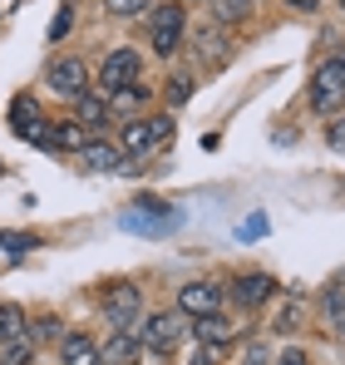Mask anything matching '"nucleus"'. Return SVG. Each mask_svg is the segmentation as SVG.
<instances>
[{
  "label": "nucleus",
  "mask_w": 345,
  "mask_h": 365,
  "mask_svg": "<svg viewBox=\"0 0 345 365\" xmlns=\"http://www.w3.org/2000/svg\"><path fill=\"white\" fill-rule=\"evenodd\" d=\"M104 321H109L114 331H133V336H138V326H143V297H138L133 282H114V287L104 292Z\"/></svg>",
  "instance_id": "f257e3e1"
},
{
  "label": "nucleus",
  "mask_w": 345,
  "mask_h": 365,
  "mask_svg": "<svg viewBox=\"0 0 345 365\" xmlns=\"http://www.w3.org/2000/svg\"><path fill=\"white\" fill-rule=\"evenodd\" d=\"M182 222V212L168 207V202H158V197H143V202H133V212H123V227L128 232H172Z\"/></svg>",
  "instance_id": "f03ea898"
},
{
  "label": "nucleus",
  "mask_w": 345,
  "mask_h": 365,
  "mask_svg": "<svg viewBox=\"0 0 345 365\" xmlns=\"http://www.w3.org/2000/svg\"><path fill=\"white\" fill-rule=\"evenodd\" d=\"M138 341H143L148 356H172L177 341H182V321H177L172 311H158V316H148V321L138 326Z\"/></svg>",
  "instance_id": "7ed1b4c3"
},
{
  "label": "nucleus",
  "mask_w": 345,
  "mask_h": 365,
  "mask_svg": "<svg viewBox=\"0 0 345 365\" xmlns=\"http://www.w3.org/2000/svg\"><path fill=\"white\" fill-rule=\"evenodd\" d=\"M138 74H143V60H138V50H109V60L99 64V84L118 94V89H128V84H138Z\"/></svg>",
  "instance_id": "20e7f679"
},
{
  "label": "nucleus",
  "mask_w": 345,
  "mask_h": 365,
  "mask_svg": "<svg viewBox=\"0 0 345 365\" xmlns=\"http://www.w3.org/2000/svg\"><path fill=\"white\" fill-rule=\"evenodd\" d=\"M341 104H345V74H341V64L331 60V64H321L316 79H311V109L316 114H331Z\"/></svg>",
  "instance_id": "39448f33"
},
{
  "label": "nucleus",
  "mask_w": 345,
  "mask_h": 365,
  "mask_svg": "<svg viewBox=\"0 0 345 365\" xmlns=\"http://www.w3.org/2000/svg\"><path fill=\"white\" fill-rule=\"evenodd\" d=\"M182 30H187V10L182 5H158L153 10V50L158 55H172L182 45Z\"/></svg>",
  "instance_id": "423d86ee"
},
{
  "label": "nucleus",
  "mask_w": 345,
  "mask_h": 365,
  "mask_svg": "<svg viewBox=\"0 0 345 365\" xmlns=\"http://www.w3.org/2000/svg\"><path fill=\"white\" fill-rule=\"evenodd\" d=\"M217 306H222V287H212V282H187L182 292H177V311L182 316H217Z\"/></svg>",
  "instance_id": "0eeeda50"
},
{
  "label": "nucleus",
  "mask_w": 345,
  "mask_h": 365,
  "mask_svg": "<svg viewBox=\"0 0 345 365\" xmlns=\"http://www.w3.org/2000/svg\"><path fill=\"white\" fill-rule=\"evenodd\" d=\"M232 297H237V306L257 311V306H267L272 297H277V282H272L267 272H242V277L232 282Z\"/></svg>",
  "instance_id": "6e6552de"
},
{
  "label": "nucleus",
  "mask_w": 345,
  "mask_h": 365,
  "mask_svg": "<svg viewBox=\"0 0 345 365\" xmlns=\"http://www.w3.org/2000/svg\"><path fill=\"white\" fill-rule=\"evenodd\" d=\"M40 148H64V153H84L89 148V128L79 119H69V123H45V133L35 138Z\"/></svg>",
  "instance_id": "1a4fd4ad"
},
{
  "label": "nucleus",
  "mask_w": 345,
  "mask_h": 365,
  "mask_svg": "<svg viewBox=\"0 0 345 365\" xmlns=\"http://www.w3.org/2000/svg\"><path fill=\"white\" fill-rule=\"evenodd\" d=\"M138 356H143V341L133 331H114L99 346V365H138Z\"/></svg>",
  "instance_id": "9d476101"
},
{
  "label": "nucleus",
  "mask_w": 345,
  "mask_h": 365,
  "mask_svg": "<svg viewBox=\"0 0 345 365\" xmlns=\"http://www.w3.org/2000/svg\"><path fill=\"white\" fill-rule=\"evenodd\" d=\"M84 84H89V69H84L79 60H59L55 69H50V89L64 94V99H79V94H84Z\"/></svg>",
  "instance_id": "9b49d317"
},
{
  "label": "nucleus",
  "mask_w": 345,
  "mask_h": 365,
  "mask_svg": "<svg viewBox=\"0 0 345 365\" xmlns=\"http://www.w3.org/2000/svg\"><path fill=\"white\" fill-rule=\"evenodd\" d=\"M10 128H15L20 138H30V143H35V138L45 133V119H40V104H35L30 94H20V99L10 104Z\"/></svg>",
  "instance_id": "f8f14e48"
},
{
  "label": "nucleus",
  "mask_w": 345,
  "mask_h": 365,
  "mask_svg": "<svg viewBox=\"0 0 345 365\" xmlns=\"http://www.w3.org/2000/svg\"><path fill=\"white\" fill-rule=\"evenodd\" d=\"M59 365H99V346H94V336L69 331L64 346H59Z\"/></svg>",
  "instance_id": "ddd939ff"
},
{
  "label": "nucleus",
  "mask_w": 345,
  "mask_h": 365,
  "mask_svg": "<svg viewBox=\"0 0 345 365\" xmlns=\"http://www.w3.org/2000/svg\"><path fill=\"white\" fill-rule=\"evenodd\" d=\"M84 163L94 168V173H123V153H118L114 143H104V138H89V148H84Z\"/></svg>",
  "instance_id": "4468645a"
},
{
  "label": "nucleus",
  "mask_w": 345,
  "mask_h": 365,
  "mask_svg": "<svg viewBox=\"0 0 345 365\" xmlns=\"http://www.w3.org/2000/svg\"><path fill=\"white\" fill-rule=\"evenodd\" d=\"M192 331H197L202 346H227V341H237V321L232 316H202Z\"/></svg>",
  "instance_id": "2eb2a0df"
},
{
  "label": "nucleus",
  "mask_w": 345,
  "mask_h": 365,
  "mask_svg": "<svg viewBox=\"0 0 345 365\" xmlns=\"http://www.w3.org/2000/svg\"><path fill=\"white\" fill-rule=\"evenodd\" d=\"M74 114H79L84 128H89V123L99 128V123H109V99H99V94H79V99H74Z\"/></svg>",
  "instance_id": "dca6fc26"
},
{
  "label": "nucleus",
  "mask_w": 345,
  "mask_h": 365,
  "mask_svg": "<svg viewBox=\"0 0 345 365\" xmlns=\"http://www.w3.org/2000/svg\"><path fill=\"white\" fill-rule=\"evenodd\" d=\"M192 45H197V55H202V60H222V55L232 50V45H227V35H222L217 25L197 30V35H192Z\"/></svg>",
  "instance_id": "f3484780"
},
{
  "label": "nucleus",
  "mask_w": 345,
  "mask_h": 365,
  "mask_svg": "<svg viewBox=\"0 0 345 365\" xmlns=\"http://www.w3.org/2000/svg\"><path fill=\"white\" fill-rule=\"evenodd\" d=\"M252 10H257V0H212L217 25H237V20H247Z\"/></svg>",
  "instance_id": "a211bd4d"
},
{
  "label": "nucleus",
  "mask_w": 345,
  "mask_h": 365,
  "mask_svg": "<svg viewBox=\"0 0 345 365\" xmlns=\"http://www.w3.org/2000/svg\"><path fill=\"white\" fill-rule=\"evenodd\" d=\"M123 148H128L133 158L153 148V133H148V119H138V123H128V128H123Z\"/></svg>",
  "instance_id": "6ab92c4d"
},
{
  "label": "nucleus",
  "mask_w": 345,
  "mask_h": 365,
  "mask_svg": "<svg viewBox=\"0 0 345 365\" xmlns=\"http://www.w3.org/2000/svg\"><path fill=\"white\" fill-rule=\"evenodd\" d=\"M25 331V311L20 306H0V341H20Z\"/></svg>",
  "instance_id": "aec40b11"
},
{
  "label": "nucleus",
  "mask_w": 345,
  "mask_h": 365,
  "mask_svg": "<svg viewBox=\"0 0 345 365\" xmlns=\"http://www.w3.org/2000/svg\"><path fill=\"white\" fill-rule=\"evenodd\" d=\"M143 99H148V89H143V84H128V89H118L114 99H109V109H118V114H133Z\"/></svg>",
  "instance_id": "412c9836"
},
{
  "label": "nucleus",
  "mask_w": 345,
  "mask_h": 365,
  "mask_svg": "<svg viewBox=\"0 0 345 365\" xmlns=\"http://www.w3.org/2000/svg\"><path fill=\"white\" fill-rule=\"evenodd\" d=\"M0 247H5L10 257H25V252L40 247V237H35V232H0Z\"/></svg>",
  "instance_id": "4be33fe9"
},
{
  "label": "nucleus",
  "mask_w": 345,
  "mask_h": 365,
  "mask_svg": "<svg viewBox=\"0 0 345 365\" xmlns=\"http://www.w3.org/2000/svg\"><path fill=\"white\" fill-rule=\"evenodd\" d=\"M30 356H35L30 341H5L0 346V365H30Z\"/></svg>",
  "instance_id": "5701e85b"
},
{
  "label": "nucleus",
  "mask_w": 345,
  "mask_h": 365,
  "mask_svg": "<svg viewBox=\"0 0 345 365\" xmlns=\"http://www.w3.org/2000/svg\"><path fill=\"white\" fill-rule=\"evenodd\" d=\"M321 311H326V321L336 326V336H345V297L341 292H331V297L321 302Z\"/></svg>",
  "instance_id": "b1692460"
},
{
  "label": "nucleus",
  "mask_w": 345,
  "mask_h": 365,
  "mask_svg": "<svg viewBox=\"0 0 345 365\" xmlns=\"http://www.w3.org/2000/svg\"><path fill=\"white\" fill-rule=\"evenodd\" d=\"M163 94H168L172 109H177V104H187V99H192V79H187V74H177V79H168V84H163Z\"/></svg>",
  "instance_id": "393cba45"
},
{
  "label": "nucleus",
  "mask_w": 345,
  "mask_h": 365,
  "mask_svg": "<svg viewBox=\"0 0 345 365\" xmlns=\"http://www.w3.org/2000/svg\"><path fill=\"white\" fill-rule=\"evenodd\" d=\"M153 0H104V10L109 15H118V20H128V15H143Z\"/></svg>",
  "instance_id": "a878e982"
},
{
  "label": "nucleus",
  "mask_w": 345,
  "mask_h": 365,
  "mask_svg": "<svg viewBox=\"0 0 345 365\" xmlns=\"http://www.w3.org/2000/svg\"><path fill=\"white\" fill-rule=\"evenodd\" d=\"M148 133H153V148H163L172 138V114H158V119H148Z\"/></svg>",
  "instance_id": "bb28decb"
},
{
  "label": "nucleus",
  "mask_w": 345,
  "mask_h": 365,
  "mask_svg": "<svg viewBox=\"0 0 345 365\" xmlns=\"http://www.w3.org/2000/svg\"><path fill=\"white\" fill-rule=\"evenodd\" d=\"M326 143H331V153H345V114H341V119H331V128H326Z\"/></svg>",
  "instance_id": "cd10ccee"
},
{
  "label": "nucleus",
  "mask_w": 345,
  "mask_h": 365,
  "mask_svg": "<svg viewBox=\"0 0 345 365\" xmlns=\"http://www.w3.org/2000/svg\"><path fill=\"white\" fill-rule=\"evenodd\" d=\"M69 25H74V15H69V5H64L55 20H50V40H64V35H69Z\"/></svg>",
  "instance_id": "c85d7f7f"
},
{
  "label": "nucleus",
  "mask_w": 345,
  "mask_h": 365,
  "mask_svg": "<svg viewBox=\"0 0 345 365\" xmlns=\"http://www.w3.org/2000/svg\"><path fill=\"white\" fill-rule=\"evenodd\" d=\"M59 336V321L55 316H40V321H35V341H55Z\"/></svg>",
  "instance_id": "c756f323"
},
{
  "label": "nucleus",
  "mask_w": 345,
  "mask_h": 365,
  "mask_svg": "<svg viewBox=\"0 0 345 365\" xmlns=\"http://www.w3.org/2000/svg\"><path fill=\"white\" fill-rule=\"evenodd\" d=\"M296 326H301V311H296V306H287V311H282V316H277V331H296Z\"/></svg>",
  "instance_id": "7c9ffc66"
},
{
  "label": "nucleus",
  "mask_w": 345,
  "mask_h": 365,
  "mask_svg": "<svg viewBox=\"0 0 345 365\" xmlns=\"http://www.w3.org/2000/svg\"><path fill=\"white\" fill-rule=\"evenodd\" d=\"M242 365H267V346H257V341H252V346H247V356H242Z\"/></svg>",
  "instance_id": "2f4dec72"
},
{
  "label": "nucleus",
  "mask_w": 345,
  "mask_h": 365,
  "mask_svg": "<svg viewBox=\"0 0 345 365\" xmlns=\"http://www.w3.org/2000/svg\"><path fill=\"white\" fill-rule=\"evenodd\" d=\"M262 232H267V222H262V217H252V222H242V237H262Z\"/></svg>",
  "instance_id": "473e14b6"
},
{
  "label": "nucleus",
  "mask_w": 345,
  "mask_h": 365,
  "mask_svg": "<svg viewBox=\"0 0 345 365\" xmlns=\"http://www.w3.org/2000/svg\"><path fill=\"white\" fill-rule=\"evenodd\" d=\"M277 365H311V361H306V351H287V356H282Z\"/></svg>",
  "instance_id": "72a5a7b5"
},
{
  "label": "nucleus",
  "mask_w": 345,
  "mask_h": 365,
  "mask_svg": "<svg viewBox=\"0 0 345 365\" xmlns=\"http://www.w3.org/2000/svg\"><path fill=\"white\" fill-rule=\"evenodd\" d=\"M291 10H316V5H321V0H287Z\"/></svg>",
  "instance_id": "f704fd0d"
},
{
  "label": "nucleus",
  "mask_w": 345,
  "mask_h": 365,
  "mask_svg": "<svg viewBox=\"0 0 345 365\" xmlns=\"http://www.w3.org/2000/svg\"><path fill=\"white\" fill-rule=\"evenodd\" d=\"M336 64H341V74H345V50H341V55H336Z\"/></svg>",
  "instance_id": "c9c22d12"
},
{
  "label": "nucleus",
  "mask_w": 345,
  "mask_h": 365,
  "mask_svg": "<svg viewBox=\"0 0 345 365\" xmlns=\"http://www.w3.org/2000/svg\"><path fill=\"white\" fill-rule=\"evenodd\" d=\"M341 10H345V0H341Z\"/></svg>",
  "instance_id": "e433bc0d"
}]
</instances>
